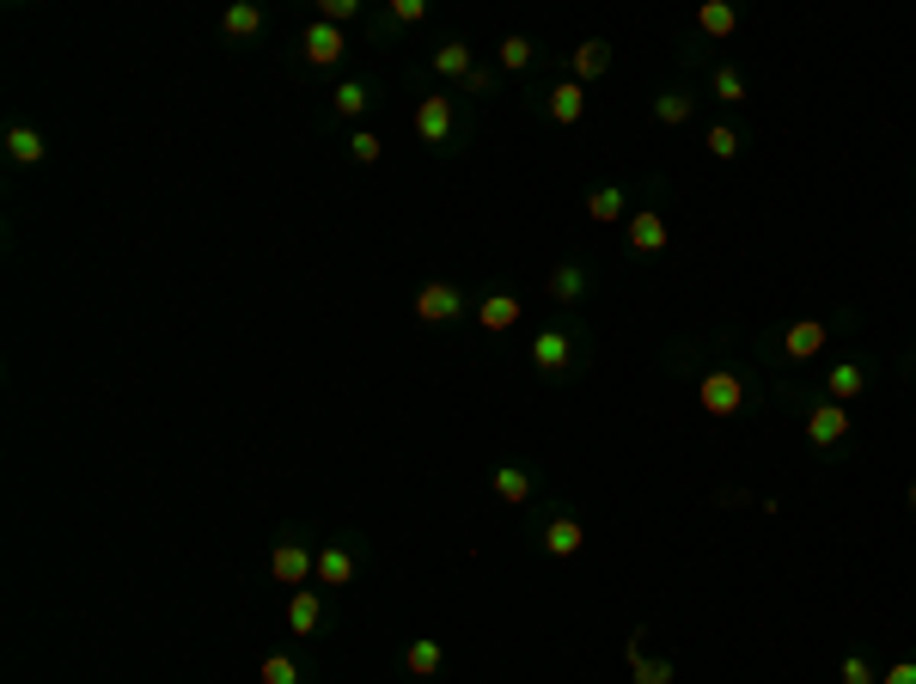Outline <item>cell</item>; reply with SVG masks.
Returning <instances> with one entry per match:
<instances>
[{
  "label": "cell",
  "instance_id": "cell-1",
  "mask_svg": "<svg viewBox=\"0 0 916 684\" xmlns=\"http://www.w3.org/2000/svg\"><path fill=\"white\" fill-rule=\"evenodd\" d=\"M697 404L709 410L715 422H733L740 410H746V379H740V374H728V367H721V374H703Z\"/></svg>",
  "mask_w": 916,
  "mask_h": 684
},
{
  "label": "cell",
  "instance_id": "cell-2",
  "mask_svg": "<svg viewBox=\"0 0 916 684\" xmlns=\"http://www.w3.org/2000/svg\"><path fill=\"white\" fill-rule=\"evenodd\" d=\"M623 245L636 251V257H660L672 245V220L660 208H636V215L623 220Z\"/></svg>",
  "mask_w": 916,
  "mask_h": 684
},
{
  "label": "cell",
  "instance_id": "cell-3",
  "mask_svg": "<svg viewBox=\"0 0 916 684\" xmlns=\"http://www.w3.org/2000/svg\"><path fill=\"white\" fill-rule=\"evenodd\" d=\"M465 288H452V281H422L416 288V318L422 325H452V318H465Z\"/></svg>",
  "mask_w": 916,
  "mask_h": 684
},
{
  "label": "cell",
  "instance_id": "cell-4",
  "mask_svg": "<svg viewBox=\"0 0 916 684\" xmlns=\"http://www.w3.org/2000/svg\"><path fill=\"white\" fill-rule=\"evenodd\" d=\"M416 135L422 147H452V135H459V117H452V98L447 93H428L416 105Z\"/></svg>",
  "mask_w": 916,
  "mask_h": 684
},
{
  "label": "cell",
  "instance_id": "cell-5",
  "mask_svg": "<svg viewBox=\"0 0 916 684\" xmlns=\"http://www.w3.org/2000/svg\"><path fill=\"white\" fill-rule=\"evenodd\" d=\"M807 440L819 452L843 447V440H850V410L831 404V398H813V404H807Z\"/></svg>",
  "mask_w": 916,
  "mask_h": 684
},
{
  "label": "cell",
  "instance_id": "cell-6",
  "mask_svg": "<svg viewBox=\"0 0 916 684\" xmlns=\"http://www.w3.org/2000/svg\"><path fill=\"white\" fill-rule=\"evenodd\" d=\"M532 367H538L544 379L569 374V367H575V337H569V330H562V325L538 330V337H532Z\"/></svg>",
  "mask_w": 916,
  "mask_h": 684
},
{
  "label": "cell",
  "instance_id": "cell-7",
  "mask_svg": "<svg viewBox=\"0 0 916 684\" xmlns=\"http://www.w3.org/2000/svg\"><path fill=\"white\" fill-rule=\"evenodd\" d=\"M520 318H526V300L508 294V288H489V294L477 300V330H489V337H508Z\"/></svg>",
  "mask_w": 916,
  "mask_h": 684
},
{
  "label": "cell",
  "instance_id": "cell-8",
  "mask_svg": "<svg viewBox=\"0 0 916 684\" xmlns=\"http://www.w3.org/2000/svg\"><path fill=\"white\" fill-rule=\"evenodd\" d=\"M269 575L281 581V587H306L312 575H318V557H312L300 538H281L276 545V557H269Z\"/></svg>",
  "mask_w": 916,
  "mask_h": 684
},
{
  "label": "cell",
  "instance_id": "cell-9",
  "mask_svg": "<svg viewBox=\"0 0 916 684\" xmlns=\"http://www.w3.org/2000/svg\"><path fill=\"white\" fill-rule=\"evenodd\" d=\"M868 386H874L868 361H831V374H825V398H831V404H855Z\"/></svg>",
  "mask_w": 916,
  "mask_h": 684
},
{
  "label": "cell",
  "instance_id": "cell-10",
  "mask_svg": "<svg viewBox=\"0 0 916 684\" xmlns=\"http://www.w3.org/2000/svg\"><path fill=\"white\" fill-rule=\"evenodd\" d=\"M825 342H831V325H825V318H794V325L782 330V355L789 361H819Z\"/></svg>",
  "mask_w": 916,
  "mask_h": 684
},
{
  "label": "cell",
  "instance_id": "cell-11",
  "mask_svg": "<svg viewBox=\"0 0 916 684\" xmlns=\"http://www.w3.org/2000/svg\"><path fill=\"white\" fill-rule=\"evenodd\" d=\"M300 49H306V62H312V68H337L342 56H349V44H342V32H337V25H325V19H312V25H306V37H300Z\"/></svg>",
  "mask_w": 916,
  "mask_h": 684
},
{
  "label": "cell",
  "instance_id": "cell-12",
  "mask_svg": "<svg viewBox=\"0 0 916 684\" xmlns=\"http://www.w3.org/2000/svg\"><path fill=\"white\" fill-rule=\"evenodd\" d=\"M544 110H550V123L575 129L581 117H587V86H581V80H557V86L544 93Z\"/></svg>",
  "mask_w": 916,
  "mask_h": 684
},
{
  "label": "cell",
  "instance_id": "cell-13",
  "mask_svg": "<svg viewBox=\"0 0 916 684\" xmlns=\"http://www.w3.org/2000/svg\"><path fill=\"white\" fill-rule=\"evenodd\" d=\"M581 545H587V532H581L575 513H557V520H544V557L569 562V557H581Z\"/></svg>",
  "mask_w": 916,
  "mask_h": 684
},
{
  "label": "cell",
  "instance_id": "cell-14",
  "mask_svg": "<svg viewBox=\"0 0 916 684\" xmlns=\"http://www.w3.org/2000/svg\"><path fill=\"white\" fill-rule=\"evenodd\" d=\"M611 62H618V49H611L606 37H587V44L569 56V80H581V86H587V80H606Z\"/></svg>",
  "mask_w": 916,
  "mask_h": 684
},
{
  "label": "cell",
  "instance_id": "cell-15",
  "mask_svg": "<svg viewBox=\"0 0 916 684\" xmlns=\"http://www.w3.org/2000/svg\"><path fill=\"white\" fill-rule=\"evenodd\" d=\"M428 68H435L440 80H459V86H465V80L477 74V49H471V44H459V37H452V44H440L435 56H428Z\"/></svg>",
  "mask_w": 916,
  "mask_h": 684
},
{
  "label": "cell",
  "instance_id": "cell-16",
  "mask_svg": "<svg viewBox=\"0 0 916 684\" xmlns=\"http://www.w3.org/2000/svg\"><path fill=\"white\" fill-rule=\"evenodd\" d=\"M587 215L599 220V227H618V220H630V190H623V184H593V190H587Z\"/></svg>",
  "mask_w": 916,
  "mask_h": 684
},
{
  "label": "cell",
  "instance_id": "cell-17",
  "mask_svg": "<svg viewBox=\"0 0 916 684\" xmlns=\"http://www.w3.org/2000/svg\"><path fill=\"white\" fill-rule=\"evenodd\" d=\"M489 489H496V496L508 501V508H526V501L538 496V477H532L526 465H501L496 477H489Z\"/></svg>",
  "mask_w": 916,
  "mask_h": 684
},
{
  "label": "cell",
  "instance_id": "cell-18",
  "mask_svg": "<svg viewBox=\"0 0 916 684\" xmlns=\"http://www.w3.org/2000/svg\"><path fill=\"white\" fill-rule=\"evenodd\" d=\"M220 32L233 37V44H251V37H264V7H257V0H233V7L220 13Z\"/></svg>",
  "mask_w": 916,
  "mask_h": 684
},
{
  "label": "cell",
  "instance_id": "cell-19",
  "mask_svg": "<svg viewBox=\"0 0 916 684\" xmlns=\"http://www.w3.org/2000/svg\"><path fill=\"white\" fill-rule=\"evenodd\" d=\"M44 154H49L44 129H32V123L7 129V159H13V166H44Z\"/></svg>",
  "mask_w": 916,
  "mask_h": 684
},
{
  "label": "cell",
  "instance_id": "cell-20",
  "mask_svg": "<svg viewBox=\"0 0 916 684\" xmlns=\"http://www.w3.org/2000/svg\"><path fill=\"white\" fill-rule=\"evenodd\" d=\"M318 623H325V599L312 587H294L288 593V630H294V636H312Z\"/></svg>",
  "mask_w": 916,
  "mask_h": 684
},
{
  "label": "cell",
  "instance_id": "cell-21",
  "mask_svg": "<svg viewBox=\"0 0 916 684\" xmlns=\"http://www.w3.org/2000/svg\"><path fill=\"white\" fill-rule=\"evenodd\" d=\"M587 288H593V276L581 264H557V269H550V300H557V306H581Z\"/></svg>",
  "mask_w": 916,
  "mask_h": 684
},
{
  "label": "cell",
  "instance_id": "cell-22",
  "mask_svg": "<svg viewBox=\"0 0 916 684\" xmlns=\"http://www.w3.org/2000/svg\"><path fill=\"white\" fill-rule=\"evenodd\" d=\"M623 660H630V679H636V684H672V679H679L672 660H648V654H642V636H630Z\"/></svg>",
  "mask_w": 916,
  "mask_h": 684
},
{
  "label": "cell",
  "instance_id": "cell-23",
  "mask_svg": "<svg viewBox=\"0 0 916 684\" xmlns=\"http://www.w3.org/2000/svg\"><path fill=\"white\" fill-rule=\"evenodd\" d=\"M355 550L349 545H325L318 550V581H325V587H349V581H355Z\"/></svg>",
  "mask_w": 916,
  "mask_h": 684
},
{
  "label": "cell",
  "instance_id": "cell-24",
  "mask_svg": "<svg viewBox=\"0 0 916 684\" xmlns=\"http://www.w3.org/2000/svg\"><path fill=\"white\" fill-rule=\"evenodd\" d=\"M697 32L715 37V44H728V37L740 32V13H733L728 0H703V7H697Z\"/></svg>",
  "mask_w": 916,
  "mask_h": 684
},
{
  "label": "cell",
  "instance_id": "cell-25",
  "mask_svg": "<svg viewBox=\"0 0 916 684\" xmlns=\"http://www.w3.org/2000/svg\"><path fill=\"white\" fill-rule=\"evenodd\" d=\"M404 667H410V679H435V672L447 667V648H440L435 636H416L404 648Z\"/></svg>",
  "mask_w": 916,
  "mask_h": 684
},
{
  "label": "cell",
  "instance_id": "cell-26",
  "mask_svg": "<svg viewBox=\"0 0 916 684\" xmlns=\"http://www.w3.org/2000/svg\"><path fill=\"white\" fill-rule=\"evenodd\" d=\"M691 110H697V98L684 93V86H667V93L654 98V123H660V129H679V123H691Z\"/></svg>",
  "mask_w": 916,
  "mask_h": 684
},
{
  "label": "cell",
  "instance_id": "cell-27",
  "mask_svg": "<svg viewBox=\"0 0 916 684\" xmlns=\"http://www.w3.org/2000/svg\"><path fill=\"white\" fill-rule=\"evenodd\" d=\"M367 105H374V86H367V80H342L337 93H330V110H337V117H367Z\"/></svg>",
  "mask_w": 916,
  "mask_h": 684
},
{
  "label": "cell",
  "instance_id": "cell-28",
  "mask_svg": "<svg viewBox=\"0 0 916 684\" xmlns=\"http://www.w3.org/2000/svg\"><path fill=\"white\" fill-rule=\"evenodd\" d=\"M496 62H501V74H526L532 62H538V44H532V37H501V49H496Z\"/></svg>",
  "mask_w": 916,
  "mask_h": 684
},
{
  "label": "cell",
  "instance_id": "cell-29",
  "mask_svg": "<svg viewBox=\"0 0 916 684\" xmlns=\"http://www.w3.org/2000/svg\"><path fill=\"white\" fill-rule=\"evenodd\" d=\"M703 147H709V159H721V166H728V159L746 154V135H740L733 123H715L709 135H703Z\"/></svg>",
  "mask_w": 916,
  "mask_h": 684
},
{
  "label": "cell",
  "instance_id": "cell-30",
  "mask_svg": "<svg viewBox=\"0 0 916 684\" xmlns=\"http://www.w3.org/2000/svg\"><path fill=\"white\" fill-rule=\"evenodd\" d=\"M709 93L721 98V105H746V74H740V68H728V62H715Z\"/></svg>",
  "mask_w": 916,
  "mask_h": 684
},
{
  "label": "cell",
  "instance_id": "cell-31",
  "mask_svg": "<svg viewBox=\"0 0 916 684\" xmlns=\"http://www.w3.org/2000/svg\"><path fill=\"white\" fill-rule=\"evenodd\" d=\"M349 154H355V166H379V154H386V141H379L374 129H355V135H349Z\"/></svg>",
  "mask_w": 916,
  "mask_h": 684
},
{
  "label": "cell",
  "instance_id": "cell-32",
  "mask_svg": "<svg viewBox=\"0 0 916 684\" xmlns=\"http://www.w3.org/2000/svg\"><path fill=\"white\" fill-rule=\"evenodd\" d=\"M264 684H306V679H300V660H288V654H269V660H264Z\"/></svg>",
  "mask_w": 916,
  "mask_h": 684
},
{
  "label": "cell",
  "instance_id": "cell-33",
  "mask_svg": "<svg viewBox=\"0 0 916 684\" xmlns=\"http://www.w3.org/2000/svg\"><path fill=\"white\" fill-rule=\"evenodd\" d=\"M838 679L843 684H880V672L868 667V660H862V654H843V667H838Z\"/></svg>",
  "mask_w": 916,
  "mask_h": 684
},
{
  "label": "cell",
  "instance_id": "cell-34",
  "mask_svg": "<svg viewBox=\"0 0 916 684\" xmlns=\"http://www.w3.org/2000/svg\"><path fill=\"white\" fill-rule=\"evenodd\" d=\"M355 13H361V0H318V19H325V25H337V32H342Z\"/></svg>",
  "mask_w": 916,
  "mask_h": 684
},
{
  "label": "cell",
  "instance_id": "cell-35",
  "mask_svg": "<svg viewBox=\"0 0 916 684\" xmlns=\"http://www.w3.org/2000/svg\"><path fill=\"white\" fill-rule=\"evenodd\" d=\"M391 19H398V25H422V19H428V0H391Z\"/></svg>",
  "mask_w": 916,
  "mask_h": 684
},
{
  "label": "cell",
  "instance_id": "cell-36",
  "mask_svg": "<svg viewBox=\"0 0 916 684\" xmlns=\"http://www.w3.org/2000/svg\"><path fill=\"white\" fill-rule=\"evenodd\" d=\"M465 93H471V98H489V93H496V74H489V68H477V74L465 80Z\"/></svg>",
  "mask_w": 916,
  "mask_h": 684
},
{
  "label": "cell",
  "instance_id": "cell-37",
  "mask_svg": "<svg viewBox=\"0 0 916 684\" xmlns=\"http://www.w3.org/2000/svg\"><path fill=\"white\" fill-rule=\"evenodd\" d=\"M880 684H916V660H899V667H886Z\"/></svg>",
  "mask_w": 916,
  "mask_h": 684
},
{
  "label": "cell",
  "instance_id": "cell-38",
  "mask_svg": "<svg viewBox=\"0 0 916 684\" xmlns=\"http://www.w3.org/2000/svg\"><path fill=\"white\" fill-rule=\"evenodd\" d=\"M904 501H911V513H916V483H911V489H904Z\"/></svg>",
  "mask_w": 916,
  "mask_h": 684
},
{
  "label": "cell",
  "instance_id": "cell-39",
  "mask_svg": "<svg viewBox=\"0 0 916 684\" xmlns=\"http://www.w3.org/2000/svg\"><path fill=\"white\" fill-rule=\"evenodd\" d=\"M911 361H916V349H911Z\"/></svg>",
  "mask_w": 916,
  "mask_h": 684
}]
</instances>
